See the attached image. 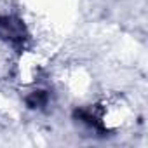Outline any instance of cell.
I'll use <instances>...</instances> for the list:
<instances>
[{
  "instance_id": "7a4b0ae2",
  "label": "cell",
  "mask_w": 148,
  "mask_h": 148,
  "mask_svg": "<svg viewBox=\"0 0 148 148\" xmlns=\"http://www.w3.org/2000/svg\"><path fill=\"white\" fill-rule=\"evenodd\" d=\"M45 101H47V96H45L44 91H33L32 96L28 98V105L33 106V108H35V106H42Z\"/></svg>"
},
{
  "instance_id": "6da1fadb",
  "label": "cell",
  "mask_w": 148,
  "mask_h": 148,
  "mask_svg": "<svg viewBox=\"0 0 148 148\" xmlns=\"http://www.w3.org/2000/svg\"><path fill=\"white\" fill-rule=\"evenodd\" d=\"M0 38L14 47H23L28 38L25 25L12 16H0Z\"/></svg>"
}]
</instances>
